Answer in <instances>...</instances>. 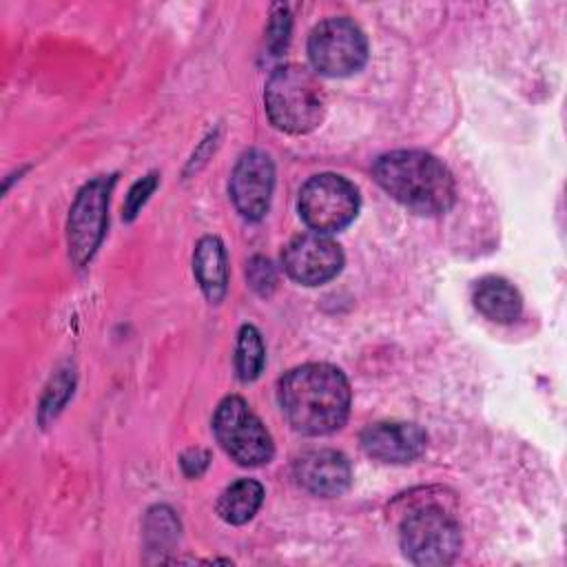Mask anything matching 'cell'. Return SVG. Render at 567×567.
I'll return each instance as SVG.
<instances>
[{
	"label": "cell",
	"mask_w": 567,
	"mask_h": 567,
	"mask_svg": "<svg viewBox=\"0 0 567 567\" xmlns=\"http://www.w3.org/2000/svg\"><path fill=\"white\" fill-rule=\"evenodd\" d=\"M277 401L292 430L321 436L339 430L350 412V385L330 363H306L279 379Z\"/></svg>",
	"instance_id": "1"
},
{
	"label": "cell",
	"mask_w": 567,
	"mask_h": 567,
	"mask_svg": "<svg viewBox=\"0 0 567 567\" xmlns=\"http://www.w3.org/2000/svg\"><path fill=\"white\" fill-rule=\"evenodd\" d=\"M379 186L405 208L419 215H441L456 197L454 177L447 166L423 151H392L377 159Z\"/></svg>",
	"instance_id": "2"
},
{
	"label": "cell",
	"mask_w": 567,
	"mask_h": 567,
	"mask_svg": "<svg viewBox=\"0 0 567 567\" xmlns=\"http://www.w3.org/2000/svg\"><path fill=\"white\" fill-rule=\"evenodd\" d=\"M264 104L270 122L292 135L317 128L326 113V95L319 78L301 64L275 69L264 89Z\"/></svg>",
	"instance_id": "3"
},
{
	"label": "cell",
	"mask_w": 567,
	"mask_h": 567,
	"mask_svg": "<svg viewBox=\"0 0 567 567\" xmlns=\"http://www.w3.org/2000/svg\"><path fill=\"white\" fill-rule=\"evenodd\" d=\"M401 549L414 565H447L461 551V527L441 505H419L401 523Z\"/></svg>",
	"instance_id": "4"
},
{
	"label": "cell",
	"mask_w": 567,
	"mask_h": 567,
	"mask_svg": "<svg viewBox=\"0 0 567 567\" xmlns=\"http://www.w3.org/2000/svg\"><path fill=\"white\" fill-rule=\"evenodd\" d=\"M213 430L226 454L244 467H259L275 454L266 425L241 396H226L219 403Z\"/></svg>",
	"instance_id": "5"
},
{
	"label": "cell",
	"mask_w": 567,
	"mask_h": 567,
	"mask_svg": "<svg viewBox=\"0 0 567 567\" xmlns=\"http://www.w3.org/2000/svg\"><path fill=\"white\" fill-rule=\"evenodd\" d=\"M299 215L315 233H334L346 228L359 210L354 184L334 173L310 177L299 190Z\"/></svg>",
	"instance_id": "6"
},
{
	"label": "cell",
	"mask_w": 567,
	"mask_h": 567,
	"mask_svg": "<svg viewBox=\"0 0 567 567\" xmlns=\"http://www.w3.org/2000/svg\"><path fill=\"white\" fill-rule=\"evenodd\" d=\"M308 55L321 75L346 78L365 64L368 42L352 20L328 18L310 31Z\"/></svg>",
	"instance_id": "7"
},
{
	"label": "cell",
	"mask_w": 567,
	"mask_h": 567,
	"mask_svg": "<svg viewBox=\"0 0 567 567\" xmlns=\"http://www.w3.org/2000/svg\"><path fill=\"white\" fill-rule=\"evenodd\" d=\"M115 177H95L82 186L69 210V255L78 268L86 266L102 244L109 219V195Z\"/></svg>",
	"instance_id": "8"
},
{
	"label": "cell",
	"mask_w": 567,
	"mask_h": 567,
	"mask_svg": "<svg viewBox=\"0 0 567 567\" xmlns=\"http://www.w3.org/2000/svg\"><path fill=\"white\" fill-rule=\"evenodd\" d=\"M288 277L303 286H319L337 277L343 266V252L337 241L323 233H301L292 237L281 252Z\"/></svg>",
	"instance_id": "9"
},
{
	"label": "cell",
	"mask_w": 567,
	"mask_h": 567,
	"mask_svg": "<svg viewBox=\"0 0 567 567\" xmlns=\"http://www.w3.org/2000/svg\"><path fill=\"white\" fill-rule=\"evenodd\" d=\"M275 188V164L261 148L246 151L230 175V197L246 219H261Z\"/></svg>",
	"instance_id": "10"
},
{
	"label": "cell",
	"mask_w": 567,
	"mask_h": 567,
	"mask_svg": "<svg viewBox=\"0 0 567 567\" xmlns=\"http://www.w3.org/2000/svg\"><path fill=\"white\" fill-rule=\"evenodd\" d=\"M427 436L414 423L379 421L361 432V447L383 463H410L425 452Z\"/></svg>",
	"instance_id": "11"
},
{
	"label": "cell",
	"mask_w": 567,
	"mask_h": 567,
	"mask_svg": "<svg viewBox=\"0 0 567 567\" xmlns=\"http://www.w3.org/2000/svg\"><path fill=\"white\" fill-rule=\"evenodd\" d=\"M295 476L301 487L315 496H341L352 481L348 458L337 450H310L295 463Z\"/></svg>",
	"instance_id": "12"
},
{
	"label": "cell",
	"mask_w": 567,
	"mask_h": 567,
	"mask_svg": "<svg viewBox=\"0 0 567 567\" xmlns=\"http://www.w3.org/2000/svg\"><path fill=\"white\" fill-rule=\"evenodd\" d=\"M193 272L206 299L210 303H219L228 288V257L219 237L206 235L197 241L193 252Z\"/></svg>",
	"instance_id": "13"
},
{
	"label": "cell",
	"mask_w": 567,
	"mask_h": 567,
	"mask_svg": "<svg viewBox=\"0 0 567 567\" xmlns=\"http://www.w3.org/2000/svg\"><path fill=\"white\" fill-rule=\"evenodd\" d=\"M476 310L496 323H512L523 310L520 292L503 277H485L474 288Z\"/></svg>",
	"instance_id": "14"
},
{
	"label": "cell",
	"mask_w": 567,
	"mask_h": 567,
	"mask_svg": "<svg viewBox=\"0 0 567 567\" xmlns=\"http://www.w3.org/2000/svg\"><path fill=\"white\" fill-rule=\"evenodd\" d=\"M264 501V487L252 478H239L224 489L217 503V514L230 525L248 523Z\"/></svg>",
	"instance_id": "15"
},
{
	"label": "cell",
	"mask_w": 567,
	"mask_h": 567,
	"mask_svg": "<svg viewBox=\"0 0 567 567\" xmlns=\"http://www.w3.org/2000/svg\"><path fill=\"white\" fill-rule=\"evenodd\" d=\"M266 363V350L261 334L255 326H241L239 337H237V354H235V365L237 374L241 381H255Z\"/></svg>",
	"instance_id": "16"
},
{
	"label": "cell",
	"mask_w": 567,
	"mask_h": 567,
	"mask_svg": "<svg viewBox=\"0 0 567 567\" xmlns=\"http://www.w3.org/2000/svg\"><path fill=\"white\" fill-rule=\"evenodd\" d=\"M146 536L159 547L166 543H173L179 536V523L173 516V512L166 507L151 509L146 518Z\"/></svg>",
	"instance_id": "17"
},
{
	"label": "cell",
	"mask_w": 567,
	"mask_h": 567,
	"mask_svg": "<svg viewBox=\"0 0 567 567\" xmlns=\"http://www.w3.org/2000/svg\"><path fill=\"white\" fill-rule=\"evenodd\" d=\"M71 392H73V374L60 372V374L51 381V385H49V390H47V394H44V399H42L40 419L44 421L47 416H55L58 410L66 403V399H69Z\"/></svg>",
	"instance_id": "18"
},
{
	"label": "cell",
	"mask_w": 567,
	"mask_h": 567,
	"mask_svg": "<svg viewBox=\"0 0 567 567\" xmlns=\"http://www.w3.org/2000/svg\"><path fill=\"white\" fill-rule=\"evenodd\" d=\"M246 277H248L250 288L255 292H259L261 297H268L275 290L277 272H275L272 264L266 257H252L248 268H246Z\"/></svg>",
	"instance_id": "19"
},
{
	"label": "cell",
	"mask_w": 567,
	"mask_h": 567,
	"mask_svg": "<svg viewBox=\"0 0 567 567\" xmlns=\"http://www.w3.org/2000/svg\"><path fill=\"white\" fill-rule=\"evenodd\" d=\"M155 186H157V175H155V173H151V175H146V177H142V179H137V182L131 186V190H128V195H126V202H124V213H122V217H124L126 221H131V219L140 213V208L146 204V199H148V195L155 190Z\"/></svg>",
	"instance_id": "20"
},
{
	"label": "cell",
	"mask_w": 567,
	"mask_h": 567,
	"mask_svg": "<svg viewBox=\"0 0 567 567\" xmlns=\"http://www.w3.org/2000/svg\"><path fill=\"white\" fill-rule=\"evenodd\" d=\"M290 33V11L284 4H277L272 11V20L268 24V47L272 55H279L281 49H286Z\"/></svg>",
	"instance_id": "21"
},
{
	"label": "cell",
	"mask_w": 567,
	"mask_h": 567,
	"mask_svg": "<svg viewBox=\"0 0 567 567\" xmlns=\"http://www.w3.org/2000/svg\"><path fill=\"white\" fill-rule=\"evenodd\" d=\"M208 467V452L206 450H188L182 456V470L188 476H199Z\"/></svg>",
	"instance_id": "22"
}]
</instances>
